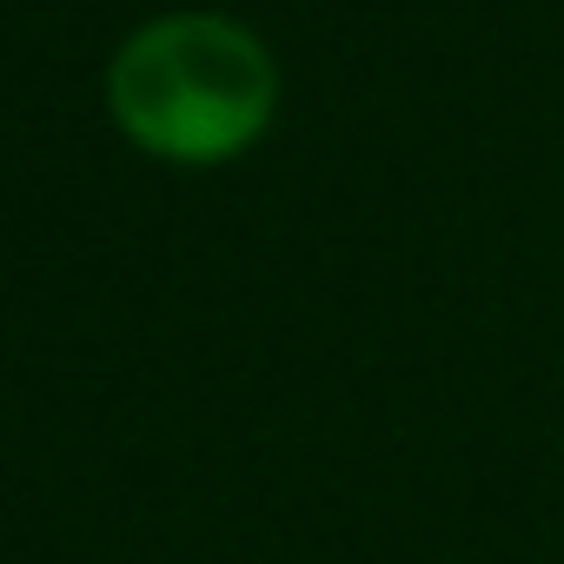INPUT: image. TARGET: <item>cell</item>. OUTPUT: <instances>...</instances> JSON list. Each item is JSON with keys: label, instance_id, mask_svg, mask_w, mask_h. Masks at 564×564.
<instances>
[{"label": "cell", "instance_id": "cell-1", "mask_svg": "<svg viewBox=\"0 0 564 564\" xmlns=\"http://www.w3.org/2000/svg\"><path fill=\"white\" fill-rule=\"evenodd\" d=\"M107 107L140 153L166 166H226L265 140L279 113V61L232 14H160L120 41Z\"/></svg>", "mask_w": 564, "mask_h": 564}]
</instances>
